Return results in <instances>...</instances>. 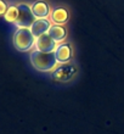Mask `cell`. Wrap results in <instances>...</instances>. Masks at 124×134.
I'll return each instance as SVG.
<instances>
[{
  "mask_svg": "<svg viewBox=\"0 0 124 134\" xmlns=\"http://www.w3.org/2000/svg\"><path fill=\"white\" fill-rule=\"evenodd\" d=\"M57 48V43L48 33L43 34L36 39V50L43 53H54Z\"/></svg>",
  "mask_w": 124,
  "mask_h": 134,
  "instance_id": "cell-5",
  "label": "cell"
},
{
  "mask_svg": "<svg viewBox=\"0 0 124 134\" xmlns=\"http://www.w3.org/2000/svg\"><path fill=\"white\" fill-rule=\"evenodd\" d=\"M18 18L15 22V26L17 28H31V26L33 25V22L37 18L33 15L32 7L27 5V4H18Z\"/></svg>",
  "mask_w": 124,
  "mask_h": 134,
  "instance_id": "cell-3",
  "label": "cell"
},
{
  "mask_svg": "<svg viewBox=\"0 0 124 134\" xmlns=\"http://www.w3.org/2000/svg\"><path fill=\"white\" fill-rule=\"evenodd\" d=\"M4 18L5 21L10 22V23H15L18 18V7L17 5H11V6L7 7V11L4 15Z\"/></svg>",
  "mask_w": 124,
  "mask_h": 134,
  "instance_id": "cell-11",
  "label": "cell"
},
{
  "mask_svg": "<svg viewBox=\"0 0 124 134\" xmlns=\"http://www.w3.org/2000/svg\"><path fill=\"white\" fill-rule=\"evenodd\" d=\"M32 66L40 72H54L58 66L55 53H43L39 50H33L29 55Z\"/></svg>",
  "mask_w": 124,
  "mask_h": 134,
  "instance_id": "cell-1",
  "label": "cell"
},
{
  "mask_svg": "<svg viewBox=\"0 0 124 134\" xmlns=\"http://www.w3.org/2000/svg\"><path fill=\"white\" fill-rule=\"evenodd\" d=\"M33 11V15L36 16V18H48L51 15V9H50V5L43 0L39 1H36L31 5Z\"/></svg>",
  "mask_w": 124,
  "mask_h": 134,
  "instance_id": "cell-8",
  "label": "cell"
},
{
  "mask_svg": "<svg viewBox=\"0 0 124 134\" xmlns=\"http://www.w3.org/2000/svg\"><path fill=\"white\" fill-rule=\"evenodd\" d=\"M77 67L74 65L69 64H60L56 67V70L52 72V78L54 81L56 82H62V83H66V82L72 81L73 78L75 77L77 74Z\"/></svg>",
  "mask_w": 124,
  "mask_h": 134,
  "instance_id": "cell-4",
  "label": "cell"
},
{
  "mask_svg": "<svg viewBox=\"0 0 124 134\" xmlns=\"http://www.w3.org/2000/svg\"><path fill=\"white\" fill-rule=\"evenodd\" d=\"M51 21L55 25H64L66 22L69 20V14L68 11L63 7H57L51 12Z\"/></svg>",
  "mask_w": 124,
  "mask_h": 134,
  "instance_id": "cell-10",
  "label": "cell"
},
{
  "mask_svg": "<svg viewBox=\"0 0 124 134\" xmlns=\"http://www.w3.org/2000/svg\"><path fill=\"white\" fill-rule=\"evenodd\" d=\"M7 5L6 3L4 1V0H0V16H4L5 15V12L7 11Z\"/></svg>",
  "mask_w": 124,
  "mask_h": 134,
  "instance_id": "cell-12",
  "label": "cell"
},
{
  "mask_svg": "<svg viewBox=\"0 0 124 134\" xmlns=\"http://www.w3.org/2000/svg\"><path fill=\"white\" fill-rule=\"evenodd\" d=\"M58 64H67L73 56V49L69 43H60L57 44L56 50L54 51Z\"/></svg>",
  "mask_w": 124,
  "mask_h": 134,
  "instance_id": "cell-6",
  "label": "cell"
},
{
  "mask_svg": "<svg viewBox=\"0 0 124 134\" xmlns=\"http://www.w3.org/2000/svg\"><path fill=\"white\" fill-rule=\"evenodd\" d=\"M51 22L48 18H37L36 21L33 22V25L31 26V31H32L33 35L38 38L43 34L49 33V29L51 28Z\"/></svg>",
  "mask_w": 124,
  "mask_h": 134,
  "instance_id": "cell-7",
  "label": "cell"
},
{
  "mask_svg": "<svg viewBox=\"0 0 124 134\" xmlns=\"http://www.w3.org/2000/svg\"><path fill=\"white\" fill-rule=\"evenodd\" d=\"M48 34H49L57 44H60V43L64 42V39L67 37V31H66V28H64L62 25H52L51 28L49 29V33H48Z\"/></svg>",
  "mask_w": 124,
  "mask_h": 134,
  "instance_id": "cell-9",
  "label": "cell"
},
{
  "mask_svg": "<svg viewBox=\"0 0 124 134\" xmlns=\"http://www.w3.org/2000/svg\"><path fill=\"white\" fill-rule=\"evenodd\" d=\"M36 39L31 28H17L12 37V43L18 51L27 53L36 48Z\"/></svg>",
  "mask_w": 124,
  "mask_h": 134,
  "instance_id": "cell-2",
  "label": "cell"
}]
</instances>
